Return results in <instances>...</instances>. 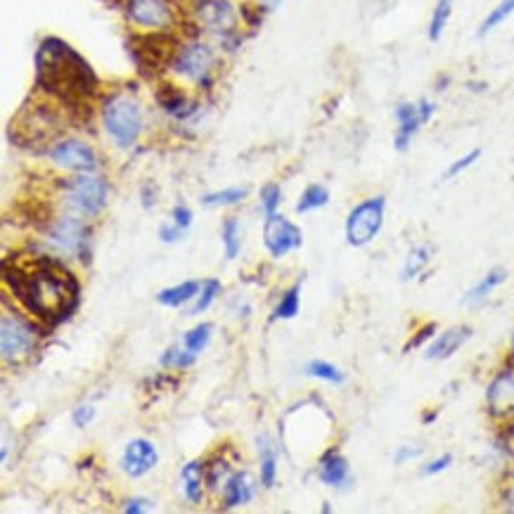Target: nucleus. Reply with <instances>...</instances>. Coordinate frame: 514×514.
Masks as SVG:
<instances>
[{
	"label": "nucleus",
	"mask_w": 514,
	"mask_h": 514,
	"mask_svg": "<svg viewBox=\"0 0 514 514\" xmlns=\"http://www.w3.org/2000/svg\"><path fill=\"white\" fill-rule=\"evenodd\" d=\"M257 496V481L249 471H233L223 486V509H235L249 505Z\"/></svg>",
	"instance_id": "18"
},
{
	"label": "nucleus",
	"mask_w": 514,
	"mask_h": 514,
	"mask_svg": "<svg viewBox=\"0 0 514 514\" xmlns=\"http://www.w3.org/2000/svg\"><path fill=\"white\" fill-rule=\"evenodd\" d=\"M434 335H436V323H429V325H424L422 330H417V335H415V337H412V339H411V342L405 344V346H403V351H405V354H411V351H412V349H422L424 344H427V342H429V339L434 337Z\"/></svg>",
	"instance_id": "39"
},
{
	"label": "nucleus",
	"mask_w": 514,
	"mask_h": 514,
	"mask_svg": "<svg viewBox=\"0 0 514 514\" xmlns=\"http://www.w3.org/2000/svg\"><path fill=\"white\" fill-rule=\"evenodd\" d=\"M304 373L308 374V377H315V380H323L327 382V384H344V373L339 370L335 363L330 361H311L306 363V367H304Z\"/></svg>",
	"instance_id": "31"
},
{
	"label": "nucleus",
	"mask_w": 514,
	"mask_h": 514,
	"mask_svg": "<svg viewBox=\"0 0 514 514\" xmlns=\"http://www.w3.org/2000/svg\"><path fill=\"white\" fill-rule=\"evenodd\" d=\"M436 114V102L429 98H420L417 102H398L393 110L396 119V133H393V150L396 152H408L415 135L420 133L424 123H429Z\"/></svg>",
	"instance_id": "7"
},
{
	"label": "nucleus",
	"mask_w": 514,
	"mask_h": 514,
	"mask_svg": "<svg viewBox=\"0 0 514 514\" xmlns=\"http://www.w3.org/2000/svg\"><path fill=\"white\" fill-rule=\"evenodd\" d=\"M230 474H233L230 465L223 458L209 460L207 465H204V479H207L209 489H218V484H226Z\"/></svg>",
	"instance_id": "37"
},
{
	"label": "nucleus",
	"mask_w": 514,
	"mask_h": 514,
	"mask_svg": "<svg viewBox=\"0 0 514 514\" xmlns=\"http://www.w3.org/2000/svg\"><path fill=\"white\" fill-rule=\"evenodd\" d=\"M384 216H386V197L374 195L363 199L361 204H355L346 216V226H344V235L349 247H367L384 228Z\"/></svg>",
	"instance_id": "4"
},
{
	"label": "nucleus",
	"mask_w": 514,
	"mask_h": 514,
	"mask_svg": "<svg viewBox=\"0 0 514 514\" xmlns=\"http://www.w3.org/2000/svg\"><path fill=\"white\" fill-rule=\"evenodd\" d=\"M110 185L95 173H81L64 183V202L83 216H98L107 207Z\"/></svg>",
	"instance_id": "6"
},
{
	"label": "nucleus",
	"mask_w": 514,
	"mask_h": 514,
	"mask_svg": "<svg viewBox=\"0 0 514 514\" xmlns=\"http://www.w3.org/2000/svg\"><path fill=\"white\" fill-rule=\"evenodd\" d=\"M48 238L64 254H73V257H81L86 261L91 230H88V226L81 218H76V216H60V218L50 223Z\"/></svg>",
	"instance_id": "11"
},
{
	"label": "nucleus",
	"mask_w": 514,
	"mask_h": 514,
	"mask_svg": "<svg viewBox=\"0 0 514 514\" xmlns=\"http://www.w3.org/2000/svg\"><path fill=\"white\" fill-rule=\"evenodd\" d=\"M502 508L508 509V512H514V489H509L508 493H505V498H502Z\"/></svg>",
	"instance_id": "46"
},
{
	"label": "nucleus",
	"mask_w": 514,
	"mask_h": 514,
	"mask_svg": "<svg viewBox=\"0 0 514 514\" xmlns=\"http://www.w3.org/2000/svg\"><path fill=\"white\" fill-rule=\"evenodd\" d=\"M171 218L178 228L188 230V228L192 226V218H195V216H192L190 207H185V204H176V207H173V211H171Z\"/></svg>",
	"instance_id": "42"
},
{
	"label": "nucleus",
	"mask_w": 514,
	"mask_h": 514,
	"mask_svg": "<svg viewBox=\"0 0 514 514\" xmlns=\"http://www.w3.org/2000/svg\"><path fill=\"white\" fill-rule=\"evenodd\" d=\"M202 289V282L197 280H185L180 285H173V287H166L157 294V301H160L161 306H169V308H180L183 304L192 301L199 294Z\"/></svg>",
	"instance_id": "24"
},
{
	"label": "nucleus",
	"mask_w": 514,
	"mask_h": 514,
	"mask_svg": "<svg viewBox=\"0 0 514 514\" xmlns=\"http://www.w3.org/2000/svg\"><path fill=\"white\" fill-rule=\"evenodd\" d=\"M36 83L38 88L64 104H83L100 88L95 69L67 41L48 36L36 50Z\"/></svg>",
	"instance_id": "2"
},
{
	"label": "nucleus",
	"mask_w": 514,
	"mask_h": 514,
	"mask_svg": "<svg viewBox=\"0 0 514 514\" xmlns=\"http://www.w3.org/2000/svg\"><path fill=\"white\" fill-rule=\"evenodd\" d=\"M422 455V448L420 446H411V443H405V446H398V451L393 453V465L396 467H403L412 460H417Z\"/></svg>",
	"instance_id": "40"
},
{
	"label": "nucleus",
	"mask_w": 514,
	"mask_h": 514,
	"mask_svg": "<svg viewBox=\"0 0 514 514\" xmlns=\"http://www.w3.org/2000/svg\"><path fill=\"white\" fill-rule=\"evenodd\" d=\"M481 154H484V150H481V147H474V150L465 152L462 157H458L455 161H451L446 171H443V180H453V178H458V176H462L465 171H470L471 166L481 160Z\"/></svg>",
	"instance_id": "36"
},
{
	"label": "nucleus",
	"mask_w": 514,
	"mask_h": 514,
	"mask_svg": "<svg viewBox=\"0 0 514 514\" xmlns=\"http://www.w3.org/2000/svg\"><path fill=\"white\" fill-rule=\"evenodd\" d=\"M102 126L107 131L114 145L121 150H129L138 142L142 133V112L141 104L135 102L131 95H110L102 102Z\"/></svg>",
	"instance_id": "3"
},
{
	"label": "nucleus",
	"mask_w": 514,
	"mask_h": 514,
	"mask_svg": "<svg viewBox=\"0 0 514 514\" xmlns=\"http://www.w3.org/2000/svg\"><path fill=\"white\" fill-rule=\"evenodd\" d=\"M451 465H453V455L451 453L439 455V458H434L432 462H427V465L422 467V477H436V474L446 471Z\"/></svg>",
	"instance_id": "41"
},
{
	"label": "nucleus",
	"mask_w": 514,
	"mask_h": 514,
	"mask_svg": "<svg viewBox=\"0 0 514 514\" xmlns=\"http://www.w3.org/2000/svg\"><path fill=\"white\" fill-rule=\"evenodd\" d=\"M102 3H112V0H102Z\"/></svg>",
	"instance_id": "48"
},
{
	"label": "nucleus",
	"mask_w": 514,
	"mask_h": 514,
	"mask_svg": "<svg viewBox=\"0 0 514 514\" xmlns=\"http://www.w3.org/2000/svg\"><path fill=\"white\" fill-rule=\"evenodd\" d=\"M258 446V474H261V484L266 489H273L277 479V448L276 443L270 441L268 434H261L257 439Z\"/></svg>",
	"instance_id": "21"
},
{
	"label": "nucleus",
	"mask_w": 514,
	"mask_h": 514,
	"mask_svg": "<svg viewBox=\"0 0 514 514\" xmlns=\"http://www.w3.org/2000/svg\"><path fill=\"white\" fill-rule=\"evenodd\" d=\"M264 245L273 258L287 257L289 251L304 245V233L296 223L280 214L266 216L264 223Z\"/></svg>",
	"instance_id": "10"
},
{
	"label": "nucleus",
	"mask_w": 514,
	"mask_h": 514,
	"mask_svg": "<svg viewBox=\"0 0 514 514\" xmlns=\"http://www.w3.org/2000/svg\"><path fill=\"white\" fill-rule=\"evenodd\" d=\"M471 339V327L470 325H455L448 327L446 332H441L434 342L427 344V361H446L451 355L458 354L462 346Z\"/></svg>",
	"instance_id": "17"
},
{
	"label": "nucleus",
	"mask_w": 514,
	"mask_h": 514,
	"mask_svg": "<svg viewBox=\"0 0 514 514\" xmlns=\"http://www.w3.org/2000/svg\"><path fill=\"white\" fill-rule=\"evenodd\" d=\"M220 242H223V251H226L228 261L238 258L239 249H242V228L235 216H228L220 226Z\"/></svg>",
	"instance_id": "28"
},
{
	"label": "nucleus",
	"mask_w": 514,
	"mask_h": 514,
	"mask_svg": "<svg viewBox=\"0 0 514 514\" xmlns=\"http://www.w3.org/2000/svg\"><path fill=\"white\" fill-rule=\"evenodd\" d=\"M126 17L142 29H166L173 22L169 0H126Z\"/></svg>",
	"instance_id": "14"
},
{
	"label": "nucleus",
	"mask_w": 514,
	"mask_h": 514,
	"mask_svg": "<svg viewBox=\"0 0 514 514\" xmlns=\"http://www.w3.org/2000/svg\"><path fill=\"white\" fill-rule=\"evenodd\" d=\"M453 5L455 0H436L434 10H432V17H429L427 24V38L432 44H439L443 34L448 29V22L453 17Z\"/></svg>",
	"instance_id": "25"
},
{
	"label": "nucleus",
	"mask_w": 514,
	"mask_h": 514,
	"mask_svg": "<svg viewBox=\"0 0 514 514\" xmlns=\"http://www.w3.org/2000/svg\"><path fill=\"white\" fill-rule=\"evenodd\" d=\"M509 439H512V441H514V427H512V432H509Z\"/></svg>",
	"instance_id": "47"
},
{
	"label": "nucleus",
	"mask_w": 514,
	"mask_h": 514,
	"mask_svg": "<svg viewBox=\"0 0 514 514\" xmlns=\"http://www.w3.org/2000/svg\"><path fill=\"white\" fill-rule=\"evenodd\" d=\"M3 280L22 306L50 327L72 318L81 304L79 280L53 257H26L24 261L5 258Z\"/></svg>",
	"instance_id": "1"
},
{
	"label": "nucleus",
	"mask_w": 514,
	"mask_h": 514,
	"mask_svg": "<svg viewBox=\"0 0 514 514\" xmlns=\"http://www.w3.org/2000/svg\"><path fill=\"white\" fill-rule=\"evenodd\" d=\"M121 509L126 514H142L147 509H152V502L147 500V498H131V500L123 502Z\"/></svg>",
	"instance_id": "44"
},
{
	"label": "nucleus",
	"mask_w": 514,
	"mask_h": 514,
	"mask_svg": "<svg viewBox=\"0 0 514 514\" xmlns=\"http://www.w3.org/2000/svg\"><path fill=\"white\" fill-rule=\"evenodd\" d=\"M249 195V188H226V190L209 192L202 197L204 207H233Z\"/></svg>",
	"instance_id": "33"
},
{
	"label": "nucleus",
	"mask_w": 514,
	"mask_h": 514,
	"mask_svg": "<svg viewBox=\"0 0 514 514\" xmlns=\"http://www.w3.org/2000/svg\"><path fill=\"white\" fill-rule=\"evenodd\" d=\"M197 19L209 31L218 34L223 41L233 36L235 24H238V15H235L230 0H199L197 3Z\"/></svg>",
	"instance_id": "13"
},
{
	"label": "nucleus",
	"mask_w": 514,
	"mask_h": 514,
	"mask_svg": "<svg viewBox=\"0 0 514 514\" xmlns=\"http://www.w3.org/2000/svg\"><path fill=\"white\" fill-rule=\"evenodd\" d=\"M486 405L493 417L514 415V370H502L496 380L490 382L486 392Z\"/></svg>",
	"instance_id": "16"
},
{
	"label": "nucleus",
	"mask_w": 514,
	"mask_h": 514,
	"mask_svg": "<svg viewBox=\"0 0 514 514\" xmlns=\"http://www.w3.org/2000/svg\"><path fill=\"white\" fill-rule=\"evenodd\" d=\"M171 69L178 76L209 88V83H211V69H214V50L204 44H197V41L195 44L180 45L171 62Z\"/></svg>",
	"instance_id": "9"
},
{
	"label": "nucleus",
	"mask_w": 514,
	"mask_h": 514,
	"mask_svg": "<svg viewBox=\"0 0 514 514\" xmlns=\"http://www.w3.org/2000/svg\"><path fill=\"white\" fill-rule=\"evenodd\" d=\"M211 337H214V323H202L185 335L183 346L188 351H192V354H202L209 346V342H211Z\"/></svg>",
	"instance_id": "32"
},
{
	"label": "nucleus",
	"mask_w": 514,
	"mask_h": 514,
	"mask_svg": "<svg viewBox=\"0 0 514 514\" xmlns=\"http://www.w3.org/2000/svg\"><path fill=\"white\" fill-rule=\"evenodd\" d=\"M327 202H330V190L320 183H311L301 192L299 202H296V214H308V211L323 209L327 207Z\"/></svg>",
	"instance_id": "29"
},
{
	"label": "nucleus",
	"mask_w": 514,
	"mask_h": 514,
	"mask_svg": "<svg viewBox=\"0 0 514 514\" xmlns=\"http://www.w3.org/2000/svg\"><path fill=\"white\" fill-rule=\"evenodd\" d=\"M160 465V453L152 441L133 439L126 443L121 455V470L133 479H141Z\"/></svg>",
	"instance_id": "15"
},
{
	"label": "nucleus",
	"mask_w": 514,
	"mask_h": 514,
	"mask_svg": "<svg viewBox=\"0 0 514 514\" xmlns=\"http://www.w3.org/2000/svg\"><path fill=\"white\" fill-rule=\"evenodd\" d=\"M301 311V285H294L287 292L282 294L280 304L276 306L270 320H292L296 318Z\"/></svg>",
	"instance_id": "30"
},
{
	"label": "nucleus",
	"mask_w": 514,
	"mask_h": 514,
	"mask_svg": "<svg viewBox=\"0 0 514 514\" xmlns=\"http://www.w3.org/2000/svg\"><path fill=\"white\" fill-rule=\"evenodd\" d=\"M514 15V0H498V5L481 19V24L477 29V38L490 36L498 26H502Z\"/></svg>",
	"instance_id": "27"
},
{
	"label": "nucleus",
	"mask_w": 514,
	"mask_h": 514,
	"mask_svg": "<svg viewBox=\"0 0 514 514\" xmlns=\"http://www.w3.org/2000/svg\"><path fill=\"white\" fill-rule=\"evenodd\" d=\"M432 261V247L429 245H417L408 251V257H405V264L401 268V280L403 282H411L415 280L420 273L429 266Z\"/></svg>",
	"instance_id": "26"
},
{
	"label": "nucleus",
	"mask_w": 514,
	"mask_h": 514,
	"mask_svg": "<svg viewBox=\"0 0 514 514\" xmlns=\"http://www.w3.org/2000/svg\"><path fill=\"white\" fill-rule=\"evenodd\" d=\"M129 55L133 64L141 69L142 73L152 76L160 73L161 69L171 67L173 57L178 53L176 38L169 34H145V36H131L129 44Z\"/></svg>",
	"instance_id": "5"
},
{
	"label": "nucleus",
	"mask_w": 514,
	"mask_h": 514,
	"mask_svg": "<svg viewBox=\"0 0 514 514\" xmlns=\"http://www.w3.org/2000/svg\"><path fill=\"white\" fill-rule=\"evenodd\" d=\"M72 420L79 429H86L88 424L95 420V408H92V405H79V408L72 412Z\"/></svg>",
	"instance_id": "43"
},
{
	"label": "nucleus",
	"mask_w": 514,
	"mask_h": 514,
	"mask_svg": "<svg viewBox=\"0 0 514 514\" xmlns=\"http://www.w3.org/2000/svg\"><path fill=\"white\" fill-rule=\"evenodd\" d=\"M195 361H197V354L188 351L185 346L183 349L171 346V349H166L160 358L161 367H166V370H185V367L195 365Z\"/></svg>",
	"instance_id": "35"
},
{
	"label": "nucleus",
	"mask_w": 514,
	"mask_h": 514,
	"mask_svg": "<svg viewBox=\"0 0 514 514\" xmlns=\"http://www.w3.org/2000/svg\"><path fill=\"white\" fill-rule=\"evenodd\" d=\"M183 228H178L176 223H171V226H161L160 228V239L161 242H166V245H173V242H178V239L183 238Z\"/></svg>",
	"instance_id": "45"
},
{
	"label": "nucleus",
	"mask_w": 514,
	"mask_h": 514,
	"mask_svg": "<svg viewBox=\"0 0 514 514\" xmlns=\"http://www.w3.org/2000/svg\"><path fill=\"white\" fill-rule=\"evenodd\" d=\"M318 479L325 486L342 489L351 481V465L349 460L339 453L337 448H330L318 462Z\"/></svg>",
	"instance_id": "19"
},
{
	"label": "nucleus",
	"mask_w": 514,
	"mask_h": 514,
	"mask_svg": "<svg viewBox=\"0 0 514 514\" xmlns=\"http://www.w3.org/2000/svg\"><path fill=\"white\" fill-rule=\"evenodd\" d=\"M505 280H508V270L502 268V266H496V268H490L489 273H486L481 280L474 285V287L470 289V292H465V296H462V304L465 306H477V304H481V301H486L490 296V294L496 292L500 285H505Z\"/></svg>",
	"instance_id": "20"
},
{
	"label": "nucleus",
	"mask_w": 514,
	"mask_h": 514,
	"mask_svg": "<svg viewBox=\"0 0 514 514\" xmlns=\"http://www.w3.org/2000/svg\"><path fill=\"white\" fill-rule=\"evenodd\" d=\"M180 479H183V490L185 498L192 502V505H199L204 498V462L199 460H192L188 465L180 470Z\"/></svg>",
	"instance_id": "23"
},
{
	"label": "nucleus",
	"mask_w": 514,
	"mask_h": 514,
	"mask_svg": "<svg viewBox=\"0 0 514 514\" xmlns=\"http://www.w3.org/2000/svg\"><path fill=\"white\" fill-rule=\"evenodd\" d=\"M282 202V190L277 183H268L261 188V211L266 216H273L277 214V207Z\"/></svg>",
	"instance_id": "38"
},
{
	"label": "nucleus",
	"mask_w": 514,
	"mask_h": 514,
	"mask_svg": "<svg viewBox=\"0 0 514 514\" xmlns=\"http://www.w3.org/2000/svg\"><path fill=\"white\" fill-rule=\"evenodd\" d=\"M157 100H160L161 110L169 112L173 119H188L197 110L195 102H188L185 92L178 91L171 83H164V88L157 92Z\"/></svg>",
	"instance_id": "22"
},
{
	"label": "nucleus",
	"mask_w": 514,
	"mask_h": 514,
	"mask_svg": "<svg viewBox=\"0 0 514 514\" xmlns=\"http://www.w3.org/2000/svg\"><path fill=\"white\" fill-rule=\"evenodd\" d=\"M220 289H223L220 280H216V277H209V280L202 285V289H199V294L195 296V304L190 306L188 315H199V313L207 311V308L216 301V296L220 294Z\"/></svg>",
	"instance_id": "34"
},
{
	"label": "nucleus",
	"mask_w": 514,
	"mask_h": 514,
	"mask_svg": "<svg viewBox=\"0 0 514 514\" xmlns=\"http://www.w3.org/2000/svg\"><path fill=\"white\" fill-rule=\"evenodd\" d=\"M36 327L29 320L19 318L15 313L13 315L5 313L0 318V354H3V361L15 363L29 355L36 346Z\"/></svg>",
	"instance_id": "8"
},
{
	"label": "nucleus",
	"mask_w": 514,
	"mask_h": 514,
	"mask_svg": "<svg viewBox=\"0 0 514 514\" xmlns=\"http://www.w3.org/2000/svg\"><path fill=\"white\" fill-rule=\"evenodd\" d=\"M50 160L55 161L57 166H62V169H67V171H98V154H95V150L83 141H76V138H69V141H62L50 147Z\"/></svg>",
	"instance_id": "12"
}]
</instances>
